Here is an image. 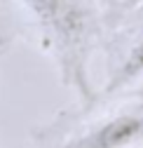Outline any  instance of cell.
<instances>
[{
	"label": "cell",
	"instance_id": "3957f363",
	"mask_svg": "<svg viewBox=\"0 0 143 148\" xmlns=\"http://www.w3.org/2000/svg\"><path fill=\"white\" fill-rule=\"evenodd\" d=\"M138 78H143V35L134 42V47L127 52V57L120 61V66L113 71V75L106 85V94H115V92L129 87L131 82H136Z\"/></svg>",
	"mask_w": 143,
	"mask_h": 148
},
{
	"label": "cell",
	"instance_id": "6da1fadb",
	"mask_svg": "<svg viewBox=\"0 0 143 148\" xmlns=\"http://www.w3.org/2000/svg\"><path fill=\"white\" fill-rule=\"evenodd\" d=\"M143 141V110H122L80 132L61 148H129Z\"/></svg>",
	"mask_w": 143,
	"mask_h": 148
},
{
	"label": "cell",
	"instance_id": "7a4b0ae2",
	"mask_svg": "<svg viewBox=\"0 0 143 148\" xmlns=\"http://www.w3.org/2000/svg\"><path fill=\"white\" fill-rule=\"evenodd\" d=\"M40 26L52 31L66 47H78L87 33L84 10L73 0H21Z\"/></svg>",
	"mask_w": 143,
	"mask_h": 148
},
{
	"label": "cell",
	"instance_id": "277c9868",
	"mask_svg": "<svg viewBox=\"0 0 143 148\" xmlns=\"http://www.w3.org/2000/svg\"><path fill=\"white\" fill-rule=\"evenodd\" d=\"M108 3L115 10H134V7L143 5V0H108Z\"/></svg>",
	"mask_w": 143,
	"mask_h": 148
}]
</instances>
